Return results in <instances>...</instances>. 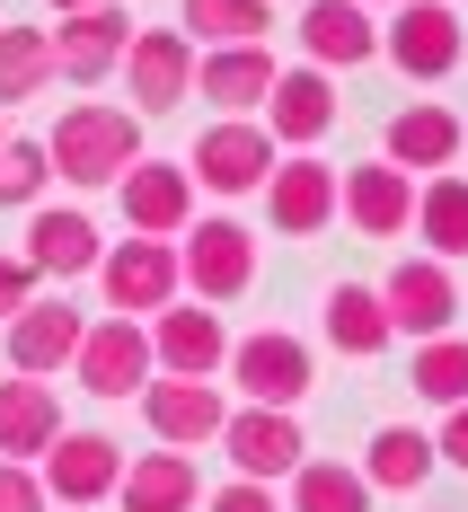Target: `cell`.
Returning a JSON list of instances; mask_svg holds the SVG:
<instances>
[{
  "instance_id": "6da1fadb",
  "label": "cell",
  "mask_w": 468,
  "mask_h": 512,
  "mask_svg": "<svg viewBox=\"0 0 468 512\" xmlns=\"http://www.w3.org/2000/svg\"><path fill=\"white\" fill-rule=\"evenodd\" d=\"M45 159L62 186H124V168L142 159V115L133 106H71L53 124Z\"/></svg>"
},
{
  "instance_id": "7a4b0ae2",
  "label": "cell",
  "mask_w": 468,
  "mask_h": 512,
  "mask_svg": "<svg viewBox=\"0 0 468 512\" xmlns=\"http://www.w3.org/2000/svg\"><path fill=\"white\" fill-rule=\"evenodd\" d=\"M177 265H186V283H195V301H239L248 283H257V230L239 221V212H204V221H186L177 230Z\"/></svg>"
},
{
  "instance_id": "3957f363",
  "label": "cell",
  "mask_w": 468,
  "mask_h": 512,
  "mask_svg": "<svg viewBox=\"0 0 468 512\" xmlns=\"http://www.w3.org/2000/svg\"><path fill=\"white\" fill-rule=\"evenodd\" d=\"M98 292L115 301V318H159V309L186 292L177 239H142V230H124V248L98 256Z\"/></svg>"
},
{
  "instance_id": "277c9868",
  "label": "cell",
  "mask_w": 468,
  "mask_h": 512,
  "mask_svg": "<svg viewBox=\"0 0 468 512\" xmlns=\"http://www.w3.org/2000/svg\"><path fill=\"white\" fill-rule=\"evenodd\" d=\"M230 380H239V407H301L310 398V345L292 336V327H257V336H230V362H221Z\"/></svg>"
},
{
  "instance_id": "5b68a950",
  "label": "cell",
  "mask_w": 468,
  "mask_h": 512,
  "mask_svg": "<svg viewBox=\"0 0 468 512\" xmlns=\"http://www.w3.org/2000/svg\"><path fill=\"white\" fill-rule=\"evenodd\" d=\"M80 389L89 398H142L159 380V354H151V318H89L80 336Z\"/></svg>"
},
{
  "instance_id": "8992f818",
  "label": "cell",
  "mask_w": 468,
  "mask_h": 512,
  "mask_svg": "<svg viewBox=\"0 0 468 512\" xmlns=\"http://www.w3.org/2000/svg\"><path fill=\"white\" fill-rule=\"evenodd\" d=\"M460 9L451 0H398V18L380 27V53L407 71V80H451L460 71Z\"/></svg>"
},
{
  "instance_id": "52a82bcc",
  "label": "cell",
  "mask_w": 468,
  "mask_h": 512,
  "mask_svg": "<svg viewBox=\"0 0 468 512\" xmlns=\"http://www.w3.org/2000/svg\"><path fill=\"white\" fill-rule=\"evenodd\" d=\"M124 89H133V115H168L195 89V36L186 27H133L124 45Z\"/></svg>"
},
{
  "instance_id": "ba28073f",
  "label": "cell",
  "mask_w": 468,
  "mask_h": 512,
  "mask_svg": "<svg viewBox=\"0 0 468 512\" xmlns=\"http://www.w3.org/2000/svg\"><path fill=\"white\" fill-rule=\"evenodd\" d=\"M221 451H230V468H239V477L283 486L292 468L310 460V433L292 424V407H230V424H221Z\"/></svg>"
},
{
  "instance_id": "9c48e42d",
  "label": "cell",
  "mask_w": 468,
  "mask_h": 512,
  "mask_svg": "<svg viewBox=\"0 0 468 512\" xmlns=\"http://www.w3.org/2000/svg\"><path fill=\"white\" fill-rule=\"evenodd\" d=\"M124 45H133L124 0H98V9L53 18V71H62L71 89H98V80H115V71H124Z\"/></svg>"
},
{
  "instance_id": "30bf717a",
  "label": "cell",
  "mask_w": 468,
  "mask_h": 512,
  "mask_svg": "<svg viewBox=\"0 0 468 512\" xmlns=\"http://www.w3.org/2000/svg\"><path fill=\"white\" fill-rule=\"evenodd\" d=\"M195 186L212 195H265V177H274V133L248 124V115H221L204 142H195V168H186Z\"/></svg>"
},
{
  "instance_id": "8fae6325",
  "label": "cell",
  "mask_w": 468,
  "mask_h": 512,
  "mask_svg": "<svg viewBox=\"0 0 468 512\" xmlns=\"http://www.w3.org/2000/svg\"><path fill=\"white\" fill-rule=\"evenodd\" d=\"M151 354H159L168 380H212V371L230 362V327H221L212 301H168L151 318Z\"/></svg>"
},
{
  "instance_id": "7c38bea8",
  "label": "cell",
  "mask_w": 468,
  "mask_h": 512,
  "mask_svg": "<svg viewBox=\"0 0 468 512\" xmlns=\"http://www.w3.org/2000/svg\"><path fill=\"white\" fill-rule=\"evenodd\" d=\"M380 301H389V327H398V336L433 345V336H451V318H460V283H451L442 256H407V265L380 283Z\"/></svg>"
},
{
  "instance_id": "4fadbf2b",
  "label": "cell",
  "mask_w": 468,
  "mask_h": 512,
  "mask_svg": "<svg viewBox=\"0 0 468 512\" xmlns=\"http://www.w3.org/2000/svg\"><path fill=\"white\" fill-rule=\"evenodd\" d=\"M36 468H45V495H53V504H71V512H98L106 495L124 486V451H115L106 433H62Z\"/></svg>"
},
{
  "instance_id": "5bb4252c",
  "label": "cell",
  "mask_w": 468,
  "mask_h": 512,
  "mask_svg": "<svg viewBox=\"0 0 468 512\" xmlns=\"http://www.w3.org/2000/svg\"><path fill=\"white\" fill-rule=\"evenodd\" d=\"M336 212H345L363 239H398V230H416V177L389 168V159H363V168L336 177Z\"/></svg>"
},
{
  "instance_id": "9a60e30c",
  "label": "cell",
  "mask_w": 468,
  "mask_h": 512,
  "mask_svg": "<svg viewBox=\"0 0 468 512\" xmlns=\"http://www.w3.org/2000/svg\"><path fill=\"white\" fill-rule=\"evenodd\" d=\"M142 424L159 433V451L221 442V424H230V398H221L212 380H168V371H159L151 389H142Z\"/></svg>"
},
{
  "instance_id": "2e32d148",
  "label": "cell",
  "mask_w": 468,
  "mask_h": 512,
  "mask_svg": "<svg viewBox=\"0 0 468 512\" xmlns=\"http://www.w3.org/2000/svg\"><path fill=\"white\" fill-rule=\"evenodd\" d=\"M115 195H124V230H142V239H177L195 221V177L177 159H133Z\"/></svg>"
},
{
  "instance_id": "e0dca14e",
  "label": "cell",
  "mask_w": 468,
  "mask_h": 512,
  "mask_svg": "<svg viewBox=\"0 0 468 512\" xmlns=\"http://www.w3.org/2000/svg\"><path fill=\"white\" fill-rule=\"evenodd\" d=\"M460 151H468V124L451 115V106H398V115H389V133H380V159H389V168H407L416 186H424V177H442Z\"/></svg>"
},
{
  "instance_id": "ac0fdd59",
  "label": "cell",
  "mask_w": 468,
  "mask_h": 512,
  "mask_svg": "<svg viewBox=\"0 0 468 512\" xmlns=\"http://www.w3.org/2000/svg\"><path fill=\"white\" fill-rule=\"evenodd\" d=\"M80 336H89L80 301H27L9 318V371H27V380L71 371V362H80Z\"/></svg>"
},
{
  "instance_id": "d6986e66",
  "label": "cell",
  "mask_w": 468,
  "mask_h": 512,
  "mask_svg": "<svg viewBox=\"0 0 468 512\" xmlns=\"http://www.w3.org/2000/svg\"><path fill=\"white\" fill-rule=\"evenodd\" d=\"M27 265H36V283H80V274H98V256H106V239H98V221L80 204H45L36 221H27Z\"/></svg>"
},
{
  "instance_id": "ffe728a7",
  "label": "cell",
  "mask_w": 468,
  "mask_h": 512,
  "mask_svg": "<svg viewBox=\"0 0 468 512\" xmlns=\"http://www.w3.org/2000/svg\"><path fill=\"white\" fill-rule=\"evenodd\" d=\"M265 221H274L283 239H318V230L336 221V168H327V159H274V177H265Z\"/></svg>"
},
{
  "instance_id": "44dd1931",
  "label": "cell",
  "mask_w": 468,
  "mask_h": 512,
  "mask_svg": "<svg viewBox=\"0 0 468 512\" xmlns=\"http://www.w3.org/2000/svg\"><path fill=\"white\" fill-rule=\"evenodd\" d=\"M274 80H283V62L265 45H212L195 53V98H212L221 115H257L274 98Z\"/></svg>"
},
{
  "instance_id": "7402d4cb",
  "label": "cell",
  "mask_w": 468,
  "mask_h": 512,
  "mask_svg": "<svg viewBox=\"0 0 468 512\" xmlns=\"http://www.w3.org/2000/svg\"><path fill=\"white\" fill-rule=\"evenodd\" d=\"M62 433H71V424H62V398H53V380H27V371H9V380H0V460H45Z\"/></svg>"
},
{
  "instance_id": "603a6c76",
  "label": "cell",
  "mask_w": 468,
  "mask_h": 512,
  "mask_svg": "<svg viewBox=\"0 0 468 512\" xmlns=\"http://www.w3.org/2000/svg\"><path fill=\"white\" fill-rule=\"evenodd\" d=\"M327 124H336V80H327L318 62L283 71L274 98H265V133H274L283 151H310V142H327Z\"/></svg>"
},
{
  "instance_id": "cb8c5ba5",
  "label": "cell",
  "mask_w": 468,
  "mask_h": 512,
  "mask_svg": "<svg viewBox=\"0 0 468 512\" xmlns=\"http://www.w3.org/2000/svg\"><path fill=\"white\" fill-rule=\"evenodd\" d=\"M301 53H310L318 71H354L380 53V27H371L363 0H310L301 9Z\"/></svg>"
},
{
  "instance_id": "d4e9b609",
  "label": "cell",
  "mask_w": 468,
  "mask_h": 512,
  "mask_svg": "<svg viewBox=\"0 0 468 512\" xmlns=\"http://www.w3.org/2000/svg\"><path fill=\"white\" fill-rule=\"evenodd\" d=\"M124 512H204V477L186 451H142V460H124Z\"/></svg>"
},
{
  "instance_id": "484cf974",
  "label": "cell",
  "mask_w": 468,
  "mask_h": 512,
  "mask_svg": "<svg viewBox=\"0 0 468 512\" xmlns=\"http://www.w3.org/2000/svg\"><path fill=\"white\" fill-rule=\"evenodd\" d=\"M318 327H327V345L336 354H389V301H380V283H336L327 309H318Z\"/></svg>"
},
{
  "instance_id": "4316f807",
  "label": "cell",
  "mask_w": 468,
  "mask_h": 512,
  "mask_svg": "<svg viewBox=\"0 0 468 512\" xmlns=\"http://www.w3.org/2000/svg\"><path fill=\"white\" fill-rule=\"evenodd\" d=\"M433 468H442V451H433V433H416V424H380L371 451H363V477L389 486V495H416Z\"/></svg>"
},
{
  "instance_id": "83f0119b",
  "label": "cell",
  "mask_w": 468,
  "mask_h": 512,
  "mask_svg": "<svg viewBox=\"0 0 468 512\" xmlns=\"http://www.w3.org/2000/svg\"><path fill=\"white\" fill-rule=\"evenodd\" d=\"M416 230H424V256H468V177L460 168H442V177H424L416 186Z\"/></svg>"
},
{
  "instance_id": "f1b7e54d",
  "label": "cell",
  "mask_w": 468,
  "mask_h": 512,
  "mask_svg": "<svg viewBox=\"0 0 468 512\" xmlns=\"http://www.w3.org/2000/svg\"><path fill=\"white\" fill-rule=\"evenodd\" d=\"M283 486H292L283 512H371V477L345 468V460H301Z\"/></svg>"
},
{
  "instance_id": "f546056e",
  "label": "cell",
  "mask_w": 468,
  "mask_h": 512,
  "mask_svg": "<svg viewBox=\"0 0 468 512\" xmlns=\"http://www.w3.org/2000/svg\"><path fill=\"white\" fill-rule=\"evenodd\" d=\"M53 89V27H0V106Z\"/></svg>"
},
{
  "instance_id": "4dcf8cb0",
  "label": "cell",
  "mask_w": 468,
  "mask_h": 512,
  "mask_svg": "<svg viewBox=\"0 0 468 512\" xmlns=\"http://www.w3.org/2000/svg\"><path fill=\"white\" fill-rule=\"evenodd\" d=\"M265 27H274V18H265V0H186V36H195V45H265Z\"/></svg>"
},
{
  "instance_id": "1f68e13d",
  "label": "cell",
  "mask_w": 468,
  "mask_h": 512,
  "mask_svg": "<svg viewBox=\"0 0 468 512\" xmlns=\"http://www.w3.org/2000/svg\"><path fill=\"white\" fill-rule=\"evenodd\" d=\"M407 380H416V398H433V407H468V336H433V345H416Z\"/></svg>"
},
{
  "instance_id": "d6a6232c",
  "label": "cell",
  "mask_w": 468,
  "mask_h": 512,
  "mask_svg": "<svg viewBox=\"0 0 468 512\" xmlns=\"http://www.w3.org/2000/svg\"><path fill=\"white\" fill-rule=\"evenodd\" d=\"M53 186V159H45V142H0V212H27L36 195Z\"/></svg>"
},
{
  "instance_id": "836d02e7",
  "label": "cell",
  "mask_w": 468,
  "mask_h": 512,
  "mask_svg": "<svg viewBox=\"0 0 468 512\" xmlns=\"http://www.w3.org/2000/svg\"><path fill=\"white\" fill-rule=\"evenodd\" d=\"M45 468L36 460H0V512H45Z\"/></svg>"
},
{
  "instance_id": "e575fe53",
  "label": "cell",
  "mask_w": 468,
  "mask_h": 512,
  "mask_svg": "<svg viewBox=\"0 0 468 512\" xmlns=\"http://www.w3.org/2000/svg\"><path fill=\"white\" fill-rule=\"evenodd\" d=\"M204 512H283V495L274 486H257V477H230V486H212Z\"/></svg>"
},
{
  "instance_id": "d590c367",
  "label": "cell",
  "mask_w": 468,
  "mask_h": 512,
  "mask_svg": "<svg viewBox=\"0 0 468 512\" xmlns=\"http://www.w3.org/2000/svg\"><path fill=\"white\" fill-rule=\"evenodd\" d=\"M27 301H36V265H27V256H9V248H0V327H9V318H18Z\"/></svg>"
},
{
  "instance_id": "8d00e7d4",
  "label": "cell",
  "mask_w": 468,
  "mask_h": 512,
  "mask_svg": "<svg viewBox=\"0 0 468 512\" xmlns=\"http://www.w3.org/2000/svg\"><path fill=\"white\" fill-rule=\"evenodd\" d=\"M433 451H442V460L468 477V407H442V433H433Z\"/></svg>"
},
{
  "instance_id": "74e56055",
  "label": "cell",
  "mask_w": 468,
  "mask_h": 512,
  "mask_svg": "<svg viewBox=\"0 0 468 512\" xmlns=\"http://www.w3.org/2000/svg\"><path fill=\"white\" fill-rule=\"evenodd\" d=\"M45 9H53V18H71V9H98V0H45Z\"/></svg>"
},
{
  "instance_id": "f35d334b",
  "label": "cell",
  "mask_w": 468,
  "mask_h": 512,
  "mask_svg": "<svg viewBox=\"0 0 468 512\" xmlns=\"http://www.w3.org/2000/svg\"><path fill=\"white\" fill-rule=\"evenodd\" d=\"M363 9H398V0H363Z\"/></svg>"
},
{
  "instance_id": "ab89813d",
  "label": "cell",
  "mask_w": 468,
  "mask_h": 512,
  "mask_svg": "<svg viewBox=\"0 0 468 512\" xmlns=\"http://www.w3.org/2000/svg\"><path fill=\"white\" fill-rule=\"evenodd\" d=\"M0 142H9V124H0Z\"/></svg>"
}]
</instances>
